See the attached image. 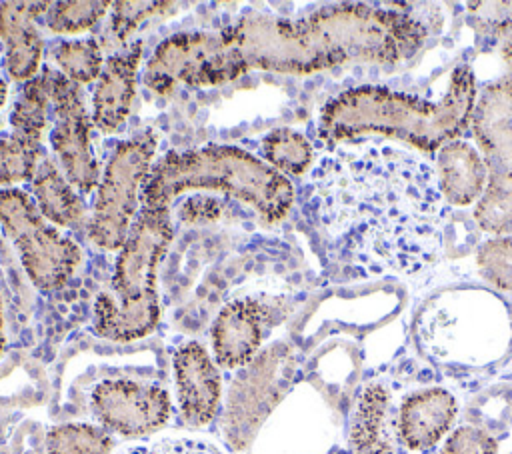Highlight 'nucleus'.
<instances>
[{
	"instance_id": "obj_1",
	"label": "nucleus",
	"mask_w": 512,
	"mask_h": 454,
	"mask_svg": "<svg viewBox=\"0 0 512 454\" xmlns=\"http://www.w3.org/2000/svg\"><path fill=\"white\" fill-rule=\"evenodd\" d=\"M310 204L338 258L364 274L418 276L440 258L448 208L436 170L418 154L338 148L316 164Z\"/></svg>"
},
{
	"instance_id": "obj_2",
	"label": "nucleus",
	"mask_w": 512,
	"mask_h": 454,
	"mask_svg": "<svg viewBox=\"0 0 512 454\" xmlns=\"http://www.w3.org/2000/svg\"><path fill=\"white\" fill-rule=\"evenodd\" d=\"M474 104L476 78L464 64L454 68L448 92L436 102L380 86L350 88L322 108L318 138L334 146L380 134L424 152H438L470 126Z\"/></svg>"
},
{
	"instance_id": "obj_3",
	"label": "nucleus",
	"mask_w": 512,
	"mask_h": 454,
	"mask_svg": "<svg viewBox=\"0 0 512 454\" xmlns=\"http://www.w3.org/2000/svg\"><path fill=\"white\" fill-rule=\"evenodd\" d=\"M212 190L252 206L266 222L282 220L292 202V182L234 146H204L168 152L152 164L140 192V208L168 212L182 192Z\"/></svg>"
},
{
	"instance_id": "obj_4",
	"label": "nucleus",
	"mask_w": 512,
	"mask_h": 454,
	"mask_svg": "<svg viewBox=\"0 0 512 454\" xmlns=\"http://www.w3.org/2000/svg\"><path fill=\"white\" fill-rule=\"evenodd\" d=\"M172 240L168 212L140 208L116 258L108 290L94 302V332L106 340L130 342L150 334L160 318L156 276Z\"/></svg>"
},
{
	"instance_id": "obj_5",
	"label": "nucleus",
	"mask_w": 512,
	"mask_h": 454,
	"mask_svg": "<svg viewBox=\"0 0 512 454\" xmlns=\"http://www.w3.org/2000/svg\"><path fill=\"white\" fill-rule=\"evenodd\" d=\"M470 126L484 154L486 186L474 220L488 234L512 232V78L502 76L480 90Z\"/></svg>"
},
{
	"instance_id": "obj_6",
	"label": "nucleus",
	"mask_w": 512,
	"mask_h": 454,
	"mask_svg": "<svg viewBox=\"0 0 512 454\" xmlns=\"http://www.w3.org/2000/svg\"><path fill=\"white\" fill-rule=\"evenodd\" d=\"M154 152L156 136L152 130H144L120 142L110 156L88 224L90 240L98 248L118 250L124 246L136 210L140 212V192L152 168Z\"/></svg>"
},
{
	"instance_id": "obj_7",
	"label": "nucleus",
	"mask_w": 512,
	"mask_h": 454,
	"mask_svg": "<svg viewBox=\"0 0 512 454\" xmlns=\"http://www.w3.org/2000/svg\"><path fill=\"white\" fill-rule=\"evenodd\" d=\"M0 226L16 246L22 266L40 290L66 284L80 264V248L42 216L36 200L20 188L0 190Z\"/></svg>"
},
{
	"instance_id": "obj_8",
	"label": "nucleus",
	"mask_w": 512,
	"mask_h": 454,
	"mask_svg": "<svg viewBox=\"0 0 512 454\" xmlns=\"http://www.w3.org/2000/svg\"><path fill=\"white\" fill-rule=\"evenodd\" d=\"M42 74L54 112L50 144L58 156L64 178L80 192H90L98 186L100 172L90 142L92 120L82 104L78 84L50 68H44Z\"/></svg>"
},
{
	"instance_id": "obj_9",
	"label": "nucleus",
	"mask_w": 512,
	"mask_h": 454,
	"mask_svg": "<svg viewBox=\"0 0 512 454\" xmlns=\"http://www.w3.org/2000/svg\"><path fill=\"white\" fill-rule=\"evenodd\" d=\"M94 418L122 436H146L160 430L172 412L170 396L156 384L136 380H102L92 388Z\"/></svg>"
},
{
	"instance_id": "obj_10",
	"label": "nucleus",
	"mask_w": 512,
	"mask_h": 454,
	"mask_svg": "<svg viewBox=\"0 0 512 454\" xmlns=\"http://www.w3.org/2000/svg\"><path fill=\"white\" fill-rule=\"evenodd\" d=\"M178 404L190 426L208 424L220 404V374L204 346L186 342L174 352Z\"/></svg>"
},
{
	"instance_id": "obj_11",
	"label": "nucleus",
	"mask_w": 512,
	"mask_h": 454,
	"mask_svg": "<svg viewBox=\"0 0 512 454\" xmlns=\"http://www.w3.org/2000/svg\"><path fill=\"white\" fill-rule=\"evenodd\" d=\"M140 56L142 44L134 42L106 58L92 96V122L98 130L114 134L124 126L136 94Z\"/></svg>"
},
{
	"instance_id": "obj_12",
	"label": "nucleus",
	"mask_w": 512,
	"mask_h": 454,
	"mask_svg": "<svg viewBox=\"0 0 512 454\" xmlns=\"http://www.w3.org/2000/svg\"><path fill=\"white\" fill-rule=\"evenodd\" d=\"M266 312L260 302L240 298L228 302L212 324V348L222 368L248 364L260 348Z\"/></svg>"
},
{
	"instance_id": "obj_13",
	"label": "nucleus",
	"mask_w": 512,
	"mask_h": 454,
	"mask_svg": "<svg viewBox=\"0 0 512 454\" xmlns=\"http://www.w3.org/2000/svg\"><path fill=\"white\" fill-rule=\"evenodd\" d=\"M456 412V400L448 390H418L400 406L398 436L408 450L428 452L450 432Z\"/></svg>"
},
{
	"instance_id": "obj_14",
	"label": "nucleus",
	"mask_w": 512,
	"mask_h": 454,
	"mask_svg": "<svg viewBox=\"0 0 512 454\" xmlns=\"http://www.w3.org/2000/svg\"><path fill=\"white\" fill-rule=\"evenodd\" d=\"M50 8L46 2H2L0 38L6 44V70L14 80H34L42 58V36L36 16Z\"/></svg>"
},
{
	"instance_id": "obj_15",
	"label": "nucleus",
	"mask_w": 512,
	"mask_h": 454,
	"mask_svg": "<svg viewBox=\"0 0 512 454\" xmlns=\"http://www.w3.org/2000/svg\"><path fill=\"white\" fill-rule=\"evenodd\" d=\"M436 180L446 204L478 202L486 186L484 160L468 142L450 140L436 154Z\"/></svg>"
},
{
	"instance_id": "obj_16",
	"label": "nucleus",
	"mask_w": 512,
	"mask_h": 454,
	"mask_svg": "<svg viewBox=\"0 0 512 454\" xmlns=\"http://www.w3.org/2000/svg\"><path fill=\"white\" fill-rule=\"evenodd\" d=\"M386 416L388 392L380 384L366 386L350 422V454H392Z\"/></svg>"
},
{
	"instance_id": "obj_17",
	"label": "nucleus",
	"mask_w": 512,
	"mask_h": 454,
	"mask_svg": "<svg viewBox=\"0 0 512 454\" xmlns=\"http://www.w3.org/2000/svg\"><path fill=\"white\" fill-rule=\"evenodd\" d=\"M34 200L46 220L58 226H78L84 220V206L72 184L56 170V166L44 160L32 180Z\"/></svg>"
},
{
	"instance_id": "obj_18",
	"label": "nucleus",
	"mask_w": 512,
	"mask_h": 454,
	"mask_svg": "<svg viewBox=\"0 0 512 454\" xmlns=\"http://www.w3.org/2000/svg\"><path fill=\"white\" fill-rule=\"evenodd\" d=\"M262 152L268 166L280 174H304L312 164V146L296 130L276 128L262 140Z\"/></svg>"
},
{
	"instance_id": "obj_19",
	"label": "nucleus",
	"mask_w": 512,
	"mask_h": 454,
	"mask_svg": "<svg viewBox=\"0 0 512 454\" xmlns=\"http://www.w3.org/2000/svg\"><path fill=\"white\" fill-rule=\"evenodd\" d=\"M112 436L92 424H60L46 436L48 454H112Z\"/></svg>"
},
{
	"instance_id": "obj_20",
	"label": "nucleus",
	"mask_w": 512,
	"mask_h": 454,
	"mask_svg": "<svg viewBox=\"0 0 512 454\" xmlns=\"http://www.w3.org/2000/svg\"><path fill=\"white\" fill-rule=\"evenodd\" d=\"M40 150V138L20 132L0 136V186L34 178Z\"/></svg>"
},
{
	"instance_id": "obj_21",
	"label": "nucleus",
	"mask_w": 512,
	"mask_h": 454,
	"mask_svg": "<svg viewBox=\"0 0 512 454\" xmlns=\"http://www.w3.org/2000/svg\"><path fill=\"white\" fill-rule=\"evenodd\" d=\"M54 58L68 80L74 84H90L100 78L104 60L96 40H64L54 50Z\"/></svg>"
},
{
	"instance_id": "obj_22",
	"label": "nucleus",
	"mask_w": 512,
	"mask_h": 454,
	"mask_svg": "<svg viewBox=\"0 0 512 454\" xmlns=\"http://www.w3.org/2000/svg\"><path fill=\"white\" fill-rule=\"evenodd\" d=\"M110 2L82 0V2H56L46 10V24L60 34H76L92 28L106 12Z\"/></svg>"
},
{
	"instance_id": "obj_23",
	"label": "nucleus",
	"mask_w": 512,
	"mask_h": 454,
	"mask_svg": "<svg viewBox=\"0 0 512 454\" xmlns=\"http://www.w3.org/2000/svg\"><path fill=\"white\" fill-rule=\"evenodd\" d=\"M476 266L486 282L512 292V236H494L486 240L478 248Z\"/></svg>"
},
{
	"instance_id": "obj_24",
	"label": "nucleus",
	"mask_w": 512,
	"mask_h": 454,
	"mask_svg": "<svg viewBox=\"0 0 512 454\" xmlns=\"http://www.w3.org/2000/svg\"><path fill=\"white\" fill-rule=\"evenodd\" d=\"M112 6L114 10H112L110 30L116 40L128 38L130 32H134V28H138V24L148 20L150 16H156L174 8L172 2H114Z\"/></svg>"
},
{
	"instance_id": "obj_25",
	"label": "nucleus",
	"mask_w": 512,
	"mask_h": 454,
	"mask_svg": "<svg viewBox=\"0 0 512 454\" xmlns=\"http://www.w3.org/2000/svg\"><path fill=\"white\" fill-rule=\"evenodd\" d=\"M496 452H498V444L488 432L476 426H460L446 438V442L436 454H496Z\"/></svg>"
},
{
	"instance_id": "obj_26",
	"label": "nucleus",
	"mask_w": 512,
	"mask_h": 454,
	"mask_svg": "<svg viewBox=\"0 0 512 454\" xmlns=\"http://www.w3.org/2000/svg\"><path fill=\"white\" fill-rule=\"evenodd\" d=\"M114 454H224L214 444L188 440V438H164L156 442L130 444Z\"/></svg>"
},
{
	"instance_id": "obj_27",
	"label": "nucleus",
	"mask_w": 512,
	"mask_h": 454,
	"mask_svg": "<svg viewBox=\"0 0 512 454\" xmlns=\"http://www.w3.org/2000/svg\"><path fill=\"white\" fill-rule=\"evenodd\" d=\"M182 220L200 222V220H214L220 216V204L212 198H190L186 206H182Z\"/></svg>"
},
{
	"instance_id": "obj_28",
	"label": "nucleus",
	"mask_w": 512,
	"mask_h": 454,
	"mask_svg": "<svg viewBox=\"0 0 512 454\" xmlns=\"http://www.w3.org/2000/svg\"><path fill=\"white\" fill-rule=\"evenodd\" d=\"M494 26V38L498 42L500 54L508 66V78H512V20H500Z\"/></svg>"
},
{
	"instance_id": "obj_29",
	"label": "nucleus",
	"mask_w": 512,
	"mask_h": 454,
	"mask_svg": "<svg viewBox=\"0 0 512 454\" xmlns=\"http://www.w3.org/2000/svg\"><path fill=\"white\" fill-rule=\"evenodd\" d=\"M4 344H6V338H4V318H2V298H0V356L4 352Z\"/></svg>"
},
{
	"instance_id": "obj_30",
	"label": "nucleus",
	"mask_w": 512,
	"mask_h": 454,
	"mask_svg": "<svg viewBox=\"0 0 512 454\" xmlns=\"http://www.w3.org/2000/svg\"><path fill=\"white\" fill-rule=\"evenodd\" d=\"M4 102H6V82L0 80V108L4 106Z\"/></svg>"
}]
</instances>
